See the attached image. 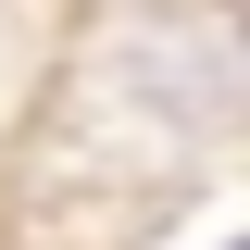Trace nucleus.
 <instances>
[]
</instances>
